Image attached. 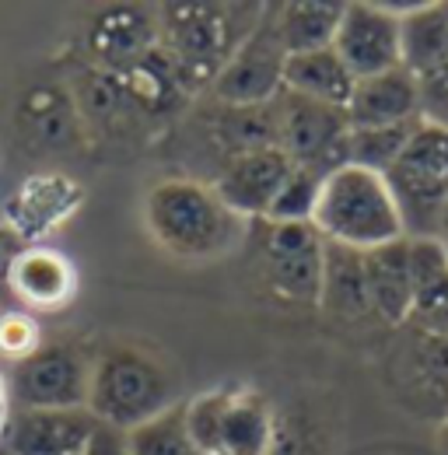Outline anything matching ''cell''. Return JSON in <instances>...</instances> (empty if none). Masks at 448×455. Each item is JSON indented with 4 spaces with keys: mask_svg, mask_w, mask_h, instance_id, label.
<instances>
[{
    "mask_svg": "<svg viewBox=\"0 0 448 455\" xmlns=\"http://www.w3.org/2000/svg\"><path fill=\"white\" fill-rule=\"evenodd\" d=\"M438 238L448 242V200H445V207H442V214H438Z\"/></svg>",
    "mask_w": 448,
    "mask_h": 455,
    "instance_id": "d6a6232c",
    "label": "cell"
},
{
    "mask_svg": "<svg viewBox=\"0 0 448 455\" xmlns=\"http://www.w3.org/2000/svg\"><path fill=\"white\" fill-rule=\"evenodd\" d=\"M81 455H130L126 435L109 427V424H95V431H92V438H88Z\"/></svg>",
    "mask_w": 448,
    "mask_h": 455,
    "instance_id": "f546056e",
    "label": "cell"
},
{
    "mask_svg": "<svg viewBox=\"0 0 448 455\" xmlns=\"http://www.w3.org/2000/svg\"><path fill=\"white\" fill-rule=\"evenodd\" d=\"M291 169H294V162L280 148H256V151L228 158L214 175L211 189L242 221H263Z\"/></svg>",
    "mask_w": 448,
    "mask_h": 455,
    "instance_id": "7c38bea8",
    "label": "cell"
},
{
    "mask_svg": "<svg viewBox=\"0 0 448 455\" xmlns=\"http://www.w3.org/2000/svg\"><path fill=\"white\" fill-rule=\"evenodd\" d=\"M312 228L326 242L357 252H372L379 245L406 238L386 175L357 165H343L323 179Z\"/></svg>",
    "mask_w": 448,
    "mask_h": 455,
    "instance_id": "277c9868",
    "label": "cell"
},
{
    "mask_svg": "<svg viewBox=\"0 0 448 455\" xmlns=\"http://www.w3.org/2000/svg\"><path fill=\"white\" fill-rule=\"evenodd\" d=\"M18 249H21V245H14V235L0 228V267H4V274H7V263H11V256H14Z\"/></svg>",
    "mask_w": 448,
    "mask_h": 455,
    "instance_id": "4dcf8cb0",
    "label": "cell"
},
{
    "mask_svg": "<svg viewBox=\"0 0 448 455\" xmlns=\"http://www.w3.org/2000/svg\"><path fill=\"white\" fill-rule=\"evenodd\" d=\"M350 130H372V126H399L424 119L420 113V81L406 67H392L386 74L354 81L350 102H347Z\"/></svg>",
    "mask_w": 448,
    "mask_h": 455,
    "instance_id": "4fadbf2b",
    "label": "cell"
},
{
    "mask_svg": "<svg viewBox=\"0 0 448 455\" xmlns=\"http://www.w3.org/2000/svg\"><path fill=\"white\" fill-rule=\"evenodd\" d=\"M92 53L112 70H126L158 46V18L144 7H109L88 32Z\"/></svg>",
    "mask_w": 448,
    "mask_h": 455,
    "instance_id": "e0dca14e",
    "label": "cell"
},
{
    "mask_svg": "<svg viewBox=\"0 0 448 455\" xmlns=\"http://www.w3.org/2000/svg\"><path fill=\"white\" fill-rule=\"evenodd\" d=\"M406 238H438V214L448 200V126L420 119L410 144L386 172Z\"/></svg>",
    "mask_w": 448,
    "mask_h": 455,
    "instance_id": "8992f818",
    "label": "cell"
},
{
    "mask_svg": "<svg viewBox=\"0 0 448 455\" xmlns=\"http://www.w3.org/2000/svg\"><path fill=\"white\" fill-rule=\"evenodd\" d=\"M4 277L28 308H43V312L67 308L77 294L74 263L63 252L46 249V245H21L11 256Z\"/></svg>",
    "mask_w": 448,
    "mask_h": 455,
    "instance_id": "9a60e30c",
    "label": "cell"
},
{
    "mask_svg": "<svg viewBox=\"0 0 448 455\" xmlns=\"http://www.w3.org/2000/svg\"><path fill=\"white\" fill-rule=\"evenodd\" d=\"M364 284L372 315L386 326H410L413 319V281L406 259V238L364 252Z\"/></svg>",
    "mask_w": 448,
    "mask_h": 455,
    "instance_id": "2e32d148",
    "label": "cell"
},
{
    "mask_svg": "<svg viewBox=\"0 0 448 455\" xmlns=\"http://www.w3.org/2000/svg\"><path fill=\"white\" fill-rule=\"evenodd\" d=\"M319 189H323V175L308 169H291V175L284 179L274 207L267 211L263 221L270 225H312L316 218V204H319Z\"/></svg>",
    "mask_w": 448,
    "mask_h": 455,
    "instance_id": "484cf974",
    "label": "cell"
},
{
    "mask_svg": "<svg viewBox=\"0 0 448 455\" xmlns=\"http://www.w3.org/2000/svg\"><path fill=\"white\" fill-rule=\"evenodd\" d=\"M445 249H448V242H445Z\"/></svg>",
    "mask_w": 448,
    "mask_h": 455,
    "instance_id": "e575fe53",
    "label": "cell"
},
{
    "mask_svg": "<svg viewBox=\"0 0 448 455\" xmlns=\"http://www.w3.org/2000/svg\"><path fill=\"white\" fill-rule=\"evenodd\" d=\"M267 4H165L158 11V50L186 95L211 92L224 63L256 32Z\"/></svg>",
    "mask_w": 448,
    "mask_h": 455,
    "instance_id": "6da1fadb",
    "label": "cell"
},
{
    "mask_svg": "<svg viewBox=\"0 0 448 455\" xmlns=\"http://www.w3.org/2000/svg\"><path fill=\"white\" fill-rule=\"evenodd\" d=\"M39 347H43V340H39L36 315H28V312H4L0 315V357H7L11 364H21Z\"/></svg>",
    "mask_w": 448,
    "mask_h": 455,
    "instance_id": "4316f807",
    "label": "cell"
},
{
    "mask_svg": "<svg viewBox=\"0 0 448 455\" xmlns=\"http://www.w3.org/2000/svg\"><path fill=\"white\" fill-rule=\"evenodd\" d=\"M172 406H179V386L172 371L140 347L116 343L92 361L88 413L99 424L130 435Z\"/></svg>",
    "mask_w": 448,
    "mask_h": 455,
    "instance_id": "3957f363",
    "label": "cell"
},
{
    "mask_svg": "<svg viewBox=\"0 0 448 455\" xmlns=\"http://www.w3.org/2000/svg\"><path fill=\"white\" fill-rule=\"evenodd\" d=\"M420 126V119L413 123H399V126H372V130H350L347 140V165L368 172H386L396 165V158L403 155V148L410 144L413 130Z\"/></svg>",
    "mask_w": 448,
    "mask_h": 455,
    "instance_id": "603a6c76",
    "label": "cell"
},
{
    "mask_svg": "<svg viewBox=\"0 0 448 455\" xmlns=\"http://www.w3.org/2000/svg\"><path fill=\"white\" fill-rule=\"evenodd\" d=\"M126 449L130 455H207L189 435L186 417H182V403L172 406L168 413L140 424L137 431L126 435Z\"/></svg>",
    "mask_w": 448,
    "mask_h": 455,
    "instance_id": "cb8c5ba5",
    "label": "cell"
},
{
    "mask_svg": "<svg viewBox=\"0 0 448 455\" xmlns=\"http://www.w3.org/2000/svg\"><path fill=\"white\" fill-rule=\"evenodd\" d=\"M319 308H326L330 315L347 319V323L372 315V305H368V284H364V252H357V249H343V245L326 242Z\"/></svg>",
    "mask_w": 448,
    "mask_h": 455,
    "instance_id": "ffe728a7",
    "label": "cell"
},
{
    "mask_svg": "<svg viewBox=\"0 0 448 455\" xmlns=\"http://www.w3.org/2000/svg\"><path fill=\"white\" fill-rule=\"evenodd\" d=\"M284 63H287V53L280 46L274 18H270V4H267L263 21L235 50V57L224 63L218 81L211 84V95L218 99V106H238V109L267 106L284 92Z\"/></svg>",
    "mask_w": 448,
    "mask_h": 455,
    "instance_id": "30bf717a",
    "label": "cell"
},
{
    "mask_svg": "<svg viewBox=\"0 0 448 455\" xmlns=\"http://www.w3.org/2000/svg\"><path fill=\"white\" fill-rule=\"evenodd\" d=\"M88 386L92 361L67 343L39 347L7 379V393L21 410H88Z\"/></svg>",
    "mask_w": 448,
    "mask_h": 455,
    "instance_id": "ba28073f",
    "label": "cell"
},
{
    "mask_svg": "<svg viewBox=\"0 0 448 455\" xmlns=\"http://www.w3.org/2000/svg\"><path fill=\"white\" fill-rule=\"evenodd\" d=\"M448 63V4L403 7V67L417 77Z\"/></svg>",
    "mask_w": 448,
    "mask_h": 455,
    "instance_id": "44dd1931",
    "label": "cell"
},
{
    "mask_svg": "<svg viewBox=\"0 0 448 455\" xmlns=\"http://www.w3.org/2000/svg\"><path fill=\"white\" fill-rule=\"evenodd\" d=\"M410 326H417V330H424V333H435V337L448 340V287L435 301H428L424 308L413 312Z\"/></svg>",
    "mask_w": 448,
    "mask_h": 455,
    "instance_id": "f1b7e54d",
    "label": "cell"
},
{
    "mask_svg": "<svg viewBox=\"0 0 448 455\" xmlns=\"http://www.w3.org/2000/svg\"><path fill=\"white\" fill-rule=\"evenodd\" d=\"M333 53L354 74V81L403 67V7L368 0L343 4Z\"/></svg>",
    "mask_w": 448,
    "mask_h": 455,
    "instance_id": "9c48e42d",
    "label": "cell"
},
{
    "mask_svg": "<svg viewBox=\"0 0 448 455\" xmlns=\"http://www.w3.org/2000/svg\"><path fill=\"white\" fill-rule=\"evenodd\" d=\"M267 455H323V442L312 431V424L294 417H277V435Z\"/></svg>",
    "mask_w": 448,
    "mask_h": 455,
    "instance_id": "83f0119b",
    "label": "cell"
},
{
    "mask_svg": "<svg viewBox=\"0 0 448 455\" xmlns=\"http://www.w3.org/2000/svg\"><path fill=\"white\" fill-rule=\"evenodd\" d=\"M144 225L175 259H218L245 238L249 221L224 207L211 182L162 179L144 196Z\"/></svg>",
    "mask_w": 448,
    "mask_h": 455,
    "instance_id": "7a4b0ae2",
    "label": "cell"
},
{
    "mask_svg": "<svg viewBox=\"0 0 448 455\" xmlns=\"http://www.w3.org/2000/svg\"><path fill=\"white\" fill-rule=\"evenodd\" d=\"M438 449L448 455V417L442 420V424H438Z\"/></svg>",
    "mask_w": 448,
    "mask_h": 455,
    "instance_id": "836d02e7",
    "label": "cell"
},
{
    "mask_svg": "<svg viewBox=\"0 0 448 455\" xmlns=\"http://www.w3.org/2000/svg\"><path fill=\"white\" fill-rule=\"evenodd\" d=\"M406 259H410L413 312H417L448 287V249L442 238H406Z\"/></svg>",
    "mask_w": 448,
    "mask_h": 455,
    "instance_id": "d4e9b609",
    "label": "cell"
},
{
    "mask_svg": "<svg viewBox=\"0 0 448 455\" xmlns=\"http://www.w3.org/2000/svg\"><path fill=\"white\" fill-rule=\"evenodd\" d=\"M77 207V186L63 175H36L21 186V193L14 196L11 214L18 218V225L32 235L60 225L70 211Z\"/></svg>",
    "mask_w": 448,
    "mask_h": 455,
    "instance_id": "7402d4cb",
    "label": "cell"
},
{
    "mask_svg": "<svg viewBox=\"0 0 448 455\" xmlns=\"http://www.w3.org/2000/svg\"><path fill=\"white\" fill-rule=\"evenodd\" d=\"M7 431V382L0 379V435Z\"/></svg>",
    "mask_w": 448,
    "mask_h": 455,
    "instance_id": "1f68e13d",
    "label": "cell"
},
{
    "mask_svg": "<svg viewBox=\"0 0 448 455\" xmlns=\"http://www.w3.org/2000/svg\"><path fill=\"white\" fill-rule=\"evenodd\" d=\"M263 225V274L280 298L319 305L326 238L312 225Z\"/></svg>",
    "mask_w": 448,
    "mask_h": 455,
    "instance_id": "8fae6325",
    "label": "cell"
},
{
    "mask_svg": "<svg viewBox=\"0 0 448 455\" xmlns=\"http://www.w3.org/2000/svg\"><path fill=\"white\" fill-rule=\"evenodd\" d=\"M340 14H343V4H333V0H287V4H270V18H274L277 39L287 57L333 46Z\"/></svg>",
    "mask_w": 448,
    "mask_h": 455,
    "instance_id": "d6986e66",
    "label": "cell"
},
{
    "mask_svg": "<svg viewBox=\"0 0 448 455\" xmlns=\"http://www.w3.org/2000/svg\"><path fill=\"white\" fill-rule=\"evenodd\" d=\"M277 109V148L298 165L316 175L347 165V140H350V123L343 109L280 92L274 99Z\"/></svg>",
    "mask_w": 448,
    "mask_h": 455,
    "instance_id": "52a82bcc",
    "label": "cell"
},
{
    "mask_svg": "<svg viewBox=\"0 0 448 455\" xmlns=\"http://www.w3.org/2000/svg\"><path fill=\"white\" fill-rule=\"evenodd\" d=\"M95 424L88 410H21L7 420L4 442L11 455H81Z\"/></svg>",
    "mask_w": 448,
    "mask_h": 455,
    "instance_id": "5bb4252c",
    "label": "cell"
},
{
    "mask_svg": "<svg viewBox=\"0 0 448 455\" xmlns=\"http://www.w3.org/2000/svg\"><path fill=\"white\" fill-rule=\"evenodd\" d=\"M182 417L207 455H267L280 413L252 386H221L186 399Z\"/></svg>",
    "mask_w": 448,
    "mask_h": 455,
    "instance_id": "5b68a950",
    "label": "cell"
},
{
    "mask_svg": "<svg viewBox=\"0 0 448 455\" xmlns=\"http://www.w3.org/2000/svg\"><path fill=\"white\" fill-rule=\"evenodd\" d=\"M284 92L333 106V109H347L350 92H354V74L343 67L333 46L312 50V53H294L284 63Z\"/></svg>",
    "mask_w": 448,
    "mask_h": 455,
    "instance_id": "ac0fdd59",
    "label": "cell"
}]
</instances>
